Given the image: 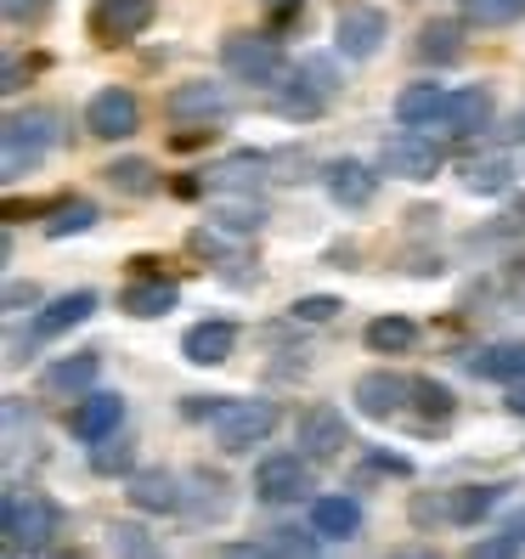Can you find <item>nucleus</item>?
<instances>
[{
    "label": "nucleus",
    "instance_id": "58836bf2",
    "mask_svg": "<svg viewBox=\"0 0 525 559\" xmlns=\"http://www.w3.org/2000/svg\"><path fill=\"white\" fill-rule=\"evenodd\" d=\"M0 12H7V23H17V28H35V23L51 17V0H0Z\"/></svg>",
    "mask_w": 525,
    "mask_h": 559
},
{
    "label": "nucleus",
    "instance_id": "c9c22d12",
    "mask_svg": "<svg viewBox=\"0 0 525 559\" xmlns=\"http://www.w3.org/2000/svg\"><path fill=\"white\" fill-rule=\"evenodd\" d=\"M413 402H418V413L430 418V424H446L457 413V396H452L446 384H435V379H413Z\"/></svg>",
    "mask_w": 525,
    "mask_h": 559
},
{
    "label": "nucleus",
    "instance_id": "a19ab883",
    "mask_svg": "<svg viewBox=\"0 0 525 559\" xmlns=\"http://www.w3.org/2000/svg\"><path fill=\"white\" fill-rule=\"evenodd\" d=\"M215 559H277V543H220Z\"/></svg>",
    "mask_w": 525,
    "mask_h": 559
},
{
    "label": "nucleus",
    "instance_id": "6ab92c4d",
    "mask_svg": "<svg viewBox=\"0 0 525 559\" xmlns=\"http://www.w3.org/2000/svg\"><path fill=\"white\" fill-rule=\"evenodd\" d=\"M327 199L339 210H368L379 199V176L356 158H339V164H327Z\"/></svg>",
    "mask_w": 525,
    "mask_h": 559
},
{
    "label": "nucleus",
    "instance_id": "4c0bfd02",
    "mask_svg": "<svg viewBox=\"0 0 525 559\" xmlns=\"http://www.w3.org/2000/svg\"><path fill=\"white\" fill-rule=\"evenodd\" d=\"M288 311H294V322H334L345 311V300H334V294H306V300H294Z\"/></svg>",
    "mask_w": 525,
    "mask_h": 559
},
{
    "label": "nucleus",
    "instance_id": "9b49d317",
    "mask_svg": "<svg viewBox=\"0 0 525 559\" xmlns=\"http://www.w3.org/2000/svg\"><path fill=\"white\" fill-rule=\"evenodd\" d=\"M153 17H158V0H96L91 7V35L103 46H124V40L147 35Z\"/></svg>",
    "mask_w": 525,
    "mask_h": 559
},
{
    "label": "nucleus",
    "instance_id": "473e14b6",
    "mask_svg": "<svg viewBox=\"0 0 525 559\" xmlns=\"http://www.w3.org/2000/svg\"><path fill=\"white\" fill-rule=\"evenodd\" d=\"M457 12L480 28H503V23L525 17V0H457Z\"/></svg>",
    "mask_w": 525,
    "mask_h": 559
},
{
    "label": "nucleus",
    "instance_id": "5701e85b",
    "mask_svg": "<svg viewBox=\"0 0 525 559\" xmlns=\"http://www.w3.org/2000/svg\"><path fill=\"white\" fill-rule=\"evenodd\" d=\"M418 57L435 62V69H446V62H464V23L430 17V23L418 28Z\"/></svg>",
    "mask_w": 525,
    "mask_h": 559
},
{
    "label": "nucleus",
    "instance_id": "a211bd4d",
    "mask_svg": "<svg viewBox=\"0 0 525 559\" xmlns=\"http://www.w3.org/2000/svg\"><path fill=\"white\" fill-rule=\"evenodd\" d=\"M446 114H452V91L446 85H407L396 96V119L407 130H446Z\"/></svg>",
    "mask_w": 525,
    "mask_h": 559
},
{
    "label": "nucleus",
    "instance_id": "423d86ee",
    "mask_svg": "<svg viewBox=\"0 0 525 559\" xmlns=\"http://www.w3.org/2000/svg\"><path fill=\"white\" fill-rule=\"evenodd\" d=\"M390 40V17L379 7H368V0H350V7L334 12V51L345 62H368L379 57V46Z\"/></svg>",
    "mask_w": 525,
    "mask_h": 559
},
{
    "label": "nucleus",
    "instance_id": "4be33fe9",
    "mask_svg": "<svg viewBox=\"0 0 525 559\" xmlns=\"http://www.w3.org/2000/svg\"><path fill=\"white\" fill-rule=\"evenodd\" d=\"M311 532L327 537V543H345L362 532V503L356 498H317L311 503Z\"/></svg>",
    "mask_w": 525,
    "mask_h": 559
},
{
    "label": "nucleus",
    "instance_id": "c756f323",
    "mask_svg": "<svg viewBox=\"0 0 525 559\" xmlns=\"http://www.w3.org/2000/svg\"><path fill=\"white\" fill-rule=\"evenodd\" d=\"M362 340H368V350H379V356H402V350L418 345V322H413V317H373Z\"/></svg>",
    "mask_w": 525,
    "mask_h": 559
},
{
    "label": "nucleus",
    "instance_id": "a18cd8bd",
    "mask_svg": "<svg viewBox=\"0 0 525 559\" xmlns=\"http://www.w3.org/2000/svg\"><path fill=\"white\" fill-rule=\"evenodd\" d=\"M390 559H441V554H435V548H423V543H407V548H396Z\"/></svg>",
    "mask_w": 525,
    "mask_h": 559
},
{
    "label": "nucleus",
    "instance_id": "dca6fc26",
    "mask_svg": "<svg viewBox=\"0 0 525 559\" xmlns=\"http://www.w3.org/2000/svg\"><path fill=\"white\" fill-rule=\"evenodd\" d=\"M238 350V328L226 317H210V322H192L181 334V356L192 361V368H220L226 356Z\"/></svg>",
    "mask_w": 525,
    "mask_h": 559
},
{
    "label": "nucleus",
    "instance_id": "20e7f679",
    "mask_svg": "<svg viewBox=\"0 0 525 559\" xmlns=\"http://www.w3.org/2000/svg\"><path fill=\"white\" fill-rule=\"evenodd\" d=\"M220 62H226V74L243 80V85H283L288 80V57L266 35H232L220 46Z\"/></svg>",
    "mask_w": 525,
    "mask_h": 559
},
{
    "label": "nucleus",
    "instance_id": "09e8293b",
    "mask_svg": "<svg viewBox=\"0 0 525 559\" xmlns=\"http://www.w3.org/2000/svg\"><path fill=\"white\" fill-rule=\"evenodd\" d=\"M514 136H520V142H525V114H520V119H514Z\"/></svg>",
    "mask_w": 525,
    "mask_h": 559
},
{
    "label": "nucleus",
    "instance_id": "2f4dec72",
    "mask_svg": "<svg viewBox=\"0 0 525 559\" xmlns=\"http://www.w3.org/2000/svg\"><path fill=\"white\" fill-rule=\"evenodd\" d=\"M108 559H164V548L130 520H114L108 525Z\"/></svg>",
    "mask_w": 525,
    "mask_h": 559
},
{
    "label": "nucleus",
    "instance_id": "aec40b11",
    "mask_svg": "<svg viewBox=\"0 0 525 559\" xmlns=\"http://www.w3.org/2000/svg\"><path fill=\"white\" fill-rule=\"evenodd\" d=\"M457 181H464V192H475V199H498V192L514 187V158L509 153L464 158V164H457Z\"/></svg>",
    "mask_w": 525,
    "mask_h": 559
},
{
    "label": "nucleus",
    "instance_id": "f8f14e48",
    "mask_svg": "<svg viewBox=\"0 0 525 559\" xmlns=\"http://www.w3.org/2000/svg\"><path fill=\"white\" fill-rule=\"evenodd\" d=\"M350 402H356V413H362V418L390 424V418H402V413L413 407V379L390 373V368L362 373V379H356V390H350Z\"/></svg>",
    "mask_w": 525,
    "mask_h": 559
},
{
    "label": "nucleus",
    "instance_id": "7ed1b4c3",
    "mask_svg": "<svg viewBox=\"0 0 525 559\" xmlns=\"http://www.w3.org/2000/svg\"><path fill=\"white\" fill-rule=\"evenodd\" d=\"M57 525H62V509L46 491H7V543L12 548H28V554L51 548Z\"/></svg>",
    "mask_w": 525,
    "mask_h": 559
},
{
    "label": "nucleus",
    "instance_id": "e433bc0d",
    "mask_svg": "<svg viewBox=\"0 0 525 559\" xmlns=\"http://www.w3.org/2000/svg\"><path fill=\"white\" fill-rule=\"evenodd\" d=\"M520 537H525V525H509L498 537H480L469 548V559H520Z\"/></svg>",
    "mask_w": 525,
    "mask_h": 559
},
{
    "label": "nucleus",
    "instance_id": "9d476101",
    "mask_svg": "<svg viewBox=\"0 0 525 559\" xmlns=\"http://www.w3.org/2000/svg\"><path fill=\"white\" fill-rule=\"evenodd\" d=\"M85 130L91 136H103V142H124V136H136L142 130V103H136V91H124V85H103L85 103Z\"/></svg>",
    "mask_w": 525,
    "mask_h": 559
},
{
    "label": "nucleus",
    "instance_id": "c03bdc74",
    "mask_svg": "<svg viewBox=\"0 0 525 559\" xmlns=\"http://www.w3.org/2000/svg\"><path fill=\"white\" fill-rule=\"evenodd\" d=\"M0 91H7V96H17V91H23V62H17V57L7 62V85H0Z\"/></svg>",
    "mask_w": 525,
    "mask_h": 559
},
{
    "label": "nucleus",
    "instance_id": "39448f33",
    "mask_svg": "<svg viewBox=\"0 0 525 559\" xmlns=\"http://www.w3.org/2000/svg\"><path fill=\"white\" fill-rule=\"evenodd\" d=\"M384 176H396V181H435L441 176V164H446V147L435 136H423V130H396V136H384Z\"/></svg>",
    "mask_w": 525,
    "mask_h": 559
},
{
    "label": "nucleus",
    "instance_id": "8fccbe9b",
    "mask_svg": "<svg viewBox=\"0 0 525 559\" xmlns=\"http://www.w3.org/2000/svg\"><path fill=\"white\" fill-rule=\"evenodd\" d=\"M266 7H300V0H266Z\"/></svg>",
    "mask_w": 525,
    "mask_h": 559
},
{
    "label": "nucleus",
    "instance_id": "37998d69",
    "mask_svg": "<svg viewBox=\"0 0 525 559\" xmlns=\"http://www.w3.org/2000/svg\"><path fill=\"white\" fill-rule=\"evenodd\" d=\"M300 74H306V80H311L322 96H334V69H327L322 57H306V62H300Z\"/></svg>",
    "mask_w": 525,
    "mask_h": 559
},
{
    "label": "nucleus",
    "instance_id": "0eeeda50",
    "mask_svg": "<svg viewBox=\"0 0 525 559\" xmlns=\"http://www.w3.org/2000/svg\"><path fill=\"white\" fill-rule=\"evenodd\" d=\"M96 311V294L91 288H74V294H57L51 306L35 311V322H28V334H12V356L7 361H23L28 345H40V340H62V334H74V328Z\"/></svg>",
    "mask_w": 525,
    "mask_h": 559
},
{
    "label": "nucleus",
    "instance_id": "a878e982",
    "mask_svg": "<svg viewBox=\"0 0 525 559\" xmlns=\"http://www.w3.org/2000/svg\"><path fill=\"white\" fill-rule=\"evenodd\" d=\"M103 181L114 192H124V199H153V192L164 187L158 170H153V158H114L108 170H103Z\"/></svg>",
    "mask_w": 525,
    "mask_h": 559
},
{
    "label": "nucleus",
    "instance_id": "412c9836",
    "mask_svg": "<svg viewBox=\"0 0 525 559\" xmlns=\"http://www.w3.org/2000/svg\"><path fill=\"white\" fill-rule=\"evenodd\" d=\"M491 114H498V96H491V85H464V91H452L446 136H475V130L491 124Z\"/></svg>",
    "mask_w": 525,
    "mask_h": 559
},
{
    "label": "nucleus",
    "instance_id": "de8ad7c7",
    "mask_svg": "<svg viewBox=\"0 0 525 559\" xmlns=\"http://www.w3.org/2000/svg\"><path fill=\"white\" fill-rule=\"evenodd\" d=\"M509 221H514V226H525V199H514V204H509Z\"/></svg>",
    "mask_w": 525,
    "mask_h": 559
},
{
    "label": "nucleus",
    "instance_id": "f704fd0d",
    "mask_svg": "<svg viewBox=\"0 0 525 559\" xmlns=\"http://www.w3.org/2000/svg\"><path fill=\"white\" fill-rule=\"evenodd\" d=\"M260 221H266V210H260L254 199H220L210 226H226V233H260Z\"/></svg>",
    "mask_w": 525,
    "mask_h": 559
},
{
    "label": "nucleus",
    "instance_id": "cd10ccee",
    "mask_svg": "<svg viewBox=\"0 0 525 559\" xmlns=\"http://www.w3.org/2000/svg\"><path fill=\"white\" fill-rule=\"evenodd\" d=\"M498 503H503V486H457V491H446V520L452 525H480Z\"/></svg>",
    "mask_w": 525,
    "mask_h": 559
},
{
    "label": "nucleus",
    "instance_id": "ddd939ff",
    "mask_svg": "<svg viewBox=\"0 0 525 559\" xmlns=\"http://www.w3.org/2000/svg\"><path fill=\"white\" fill-rule=\"evenodd\" d=\"M119 424H124V396H119V390H91V396H80L74 413H69V430L85 447L119 436Z\"/></svg>",
    "mask_w": 525,
    "mask_h": 559
},
{
    "label": "nucleus",
    "instance_id": "4468645a",
    "mask_svg": "<svg viewBox=\"0 0 525 559\" xmlns=\"http://www.w3.org/2000/svg\"><path fill=\"white\" fill-rule=\"evenodd\" d=\"M238 108V96L232 91H226V85H215V80H187V85H176L170 96H164V114H170V119H226V114H232Z\"/></svg>",
    "mask_w": 525,
    "mask_h": 559
},
{
    "label": "nucleus",
    "instance_id": "2eb2a0df",
    "mask_svg": "<svg viewBox=\"0 0 525 559\" xmlns=\"http://www.w3.org/2000/svg\"><path fill=\"white\" fill-rule=\"evenodd\" d=\"M124 498H130V509H142V514H181L187 509V491H181L176 469H136L124 480Z\"/></svg>",
    "mask_w": 525,
    "mask_h": 559
},
{
    "label": "nucleus",
    "instance_id": "b1692460",
    "mask_svg": "<svg viewBox=\"0 0 525 559\" xmlns=\"http://www.w3.org/2000/svg\"><path fill=\"white\" fill-rule=\"evenodd\" d=\"M181 306V288L176 283H130L124 294H119V311L124 317H142V322H153V317H164V311H176Z\"/></svg>",
    "mask_w": 525,
    "mask_h": 559
},
{
    "label": "nucleus",
    "instance_id": "bb28decb",
    "mask_svg": "<svg viewBox=\"0 0 525 559\" xmlns=\"http://www.w3.org/2000/svg\"><path fill=\"white\" fill-rule=\"evenodd\" d=\"M322 108H327V96L306 80V74H294V80H283L277 85V114L288 119V124H306V119H322Z\"/></svg>",
    "mask_w": 525,
    "mask_h": 559
},
{
    "label": "nucleus",
    "instance_id": "72a5a7b5",
    "mask_svg": "<svg viewBox=\"0 0 525 559\" xmlns=\"http://www.w3.org/2000/svg\"><path fill=\"white\" fill-rule=\"evenodd\" d=\"M91 469H96V475H136V447H124L119 436L96 441V447H91Z\"/></svg>",
    "mask_w": 525,
    "mask_h": 559
},
{
    "label": "nucleus",
    "instance_id": "393cba45",
    "mask_svg": "<svg viewBox=\"0 0 525 559\" xmlns=\"http://www.w3.org/2000/svg\"><path fill=\"white\" fill-rule=\"evenodd\" d=\"M469 373L491 384H525V345H486L469 356Z\"/></svg>",
    "mask_w": 525,
    "mask_h": 559
},
{
    "label": "nucleus",
    "instance_id": "7c9ffc66",
    "mask_svg": "<svg viewBox=\"0 0 525 559\" xmlns=\"http://www.w3.org/2000/svg\"><path fill=\"white\" fill-rule=\"evenodd\" d=\"M96 221H103V210H96L91 199H69V204H57V210L46 215L40 233H46V238H80V233H91Z\"/></svg>",
    "mask_w": 525,
    "mask_h": 559
},
{
    "label": "nucleus",
    "instance_id": "f3484780",
    "mask_svg": "<svg viewBox=\"0 0 525 559\" xmlns=\"http://www.w3.org/2000/svg\"><path fill=\"white\" fill-rule=\"evenodd\" d=\"M96 368H103V356H96V350H74V356H57L51 368L40 373V390H46V396H69V402H80V396H91V384H96Z\"/></svg>",
    "mask_w": 525,
    "mask_h": 559
},
{
    "label": "nucleus",
    "instance_id": "f03ea898",
    "mask_svg": "<svg viewBox=\"0 0 525 559\" xmlns=\"http://www.w3.org/2000/svg\"><path fill=\"white\" fill-rule=\"evenodd\" d=\"M57 147V114L51 108H28V114H7L0 130V176L17 181Z\"/></svg>",
    "mask_w": 525,
    "mask_h": 559
},
{
    "label": "nucleus",
    "instance_id": "79ce46f5",
    "mask_svg": "<svg viewBox=\"0 0 525 559\" xmlns=\"http://www.w3.org/2000/svg\"><path fill=\"white\" fill-rule=\"evenodd\" d=\"M368 469H379V475H402V480H407V475H413V457H402V452H373V457H368Z\"/></svg>",
    "mask_w": 525,
    "mask_h": 559
},
{
    "label": "nucleus",
    "instance_id": "1a4fd4ad",
    "mask_svg": "<svg viewBox=\"0 0 525 559\" xmlns=\"http://www.w3.org/2000/svg\"><path fill=\"white\" fill-rule=\"evenodd\" d=\"M311 491V457L306 452H272L254 464V498L260 503H300Z\"/></svg>",
    "mask_w": 525,
    "mask_h": 559
},
{
    "label": "nucleus",
    "instance_id": "6e6552de",
    "mask_svg": "<svg viewBox=\"0 0 525 559\" xmlns=\"http://www.w3.org/2000/svg\"><path fill=\"white\" fill-rule=\"evenodd\" d=\"M294 447H300L311 464H327V457H339L350 447V424L334 402H311L300 413V424H294Z\"/></svg>",
    "mask_w": 525,
    "mask_h": 559
},
{
    "label": "nucleus",
    "instance_id": "ea45409f",
    "mask_svg": "<svg viewBox=\"0 0 525 559\" xmlns=\"http://www.w3.org/2000/svg\"><path fill=\"white\" fill-rule=\"evenodd\" d=\"M35 306H40V288L12 277V283H7V311H12V317H23V311H35Z\"/></svg>",
    "mask_w": 525,
    "mask_h": 559
},
{
    "label": "nucleus",
    "instance_id": "c85d7f7f",
    "mask_svg": "<svg viewBox=\"0 0 525 559\" xmlns=\"http://www.w3.org/2000/svg\"><path fill=\"white\" fill-rule=\"evenodd\" d=\"M226 509H232V498H226V480L210 475V469L192 475V491H187V509H181V514H192V520H226Z\"/></svg>",
    "mask_w": 525,
    "mask_h": 559
},
{
    "label": "nucleus",
    "instance_id": "f257e3e1",
    "mask_svg": "<svg viewBox=\"0 0 525 559\" xmlns=\"http://www.w3.org/2000/svg\"><path fill=\"white\" fill-rule=\"evenodd\" d=\"M187 418H210V430L220 441V452H254L277 430V402L254 396V402H238V396H210V407L192 402Z\"/></svg>",
    "mask_w": 525,
    "mask_h": 559
},
{
    "label": "nucleus",
    "instance_id": "49530a36",
    "mask_svg": "<svg viewBox=\"0 0 525 559\" xmlns=\"http://www.w3.org/2000/svg\"><path fill=\"white\" fill-rule=\"evenodd\" d=\"M514 418H525V384H509V402H503Z\"/></svg>",
    "mask_w": 525,
    "mask_h": 559
}]
</instances>
